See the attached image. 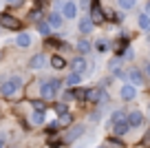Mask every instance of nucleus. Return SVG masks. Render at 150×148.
I'll return each instance as SVG.
<instances>
[{"label": "nucleus", "mask_w": 150, "mask_h": 148, "mask_svg": "<svg viewBox=\"0 0 150 148\" xmlns=\"http://www.w3.org/2000/svg\"><path fill=\"white\" fill-rule=\"evenodd\" d=\"M60 86H62V80H60V78L44 80V82L40 84V97H42L44 102H49L51 97H55V93L60 91Z\"/></svg>", "instance_id": "nucleus-1"}, {"label": "nucleus", "mask_w": 150, "mask_h": 148, "mask_svg": "<svg viewBox=\"0 0 150 148\" xmlns=\"http://www.w3.org/2000/svg\"><path fill=\"white\" fill-rule=\"evenodd\" d=\"M22 88V78L20 75H13V78L5 80V82L0 84V93H2V97H9V100H13L16 93Z\"/></svg>", "instance_id": "nucleus-2"}, {"label": "nucleus", "mask_w": 150, "mask_h": 148, "mask_svg": "<svg viewBox=\"0 0 150 148\" xmlns=\"http://www.w3.org/2000/svg\"><path fill=\"white\" fill-rule=\"evenodd\" d=\"M126 80H128V84H132V86H144V82H146V75H144V71L141 69H137V66H130V69L126 71Z\"/></svg>", "instance_id": "nucleus-3"}, {"label": "nucleus", "mask_w": 150, "mask_h": 148, "mask_svg": "<svg viewBox=\"0 0 150 148\" xmlns=\"http://www.w3.org/2000/svg\"><path fill=\"white\" fill-rule=\"evenodd\" d=\"M82 135H84V124H75V126H71V128L64 133L62 142H64V144H73L75 139H80Z\"/></svg>", "instance_id": "nucleus-4"}, {"label": "nucleus", "mask_w": 150, "mask_h": 148, "mask_svg": "<svg viewBox=\"0 0 150 148\" xmlns=\"http://www.w3.org/2000/svg\"><path fill=\"white\" fill-rule=\"evenodd\" d=\"M0 27L11 29V31H20V29H22V22H20L18 18H13V16H9V14H2L0 16Z\"/></svg>", "instance_id": "nucleus-5"}, {"label": "nucleus", "mask_w": 150, "mask_h": 148, "mask_svg": "<svg viewBox=\"0 0 150 148\" xmlns=\"http://www.w3.org/2000/svg\"><path fill=\"white\" fill-rule=\"evenodd\" d=\"M86 100L97 102V104H106L108 102V93L104 91L102 86H99V88H88V97H86Z\"/></svg>", "instance_id": "nucleus-6"}, {"label": "nucleus", "mask_w": 150, "mask_h": 148, "mask_svg": "<svg viewBox=\"0 0 150 148\" xmlns=\"http://www.w3.org/2000/svg\"><path fill=\"white\" fill-rule=\"evenodd\" d=\"M91 20H93V24H102L104 20H106V16H104L102 7H99V0H93V5H91Z\"/></svg>", "instance_id": "nucleus-7"}, {"label": "nucleus", "mask_w": 150, "mask_h": 148, "mask_svg": "<svg viewBox=\"0 0 150 148\" xmlns=\"http://www.w3.org/2000/svg\"><path fill=\"white\" fill-rule=\"evenodd\" d=\"M126 122L130 124V128H139V126L144 124V113H141V111H130V113H126Z\"/></svg>", "instance_id": "nucleus-8"}, {"label": "nucleus", "mask_w": 150, "mask_h": 148, "mask_svg": "<svg viewBox=\"0 0 150 148\" xmlns=\"http://www.w3.org/2000/svg\"><path fill=\"white\" fill-rule=\"evenodd\" d=\"M119 97H122L124 102H132L137 97V88L132 86V84H124V86L119 88Z\"/></svg>", "instance_id": "nucleus-9"}, {"label": "nucleus", "mask_w": 150, "mask_h": 148, "mask_svg": "<svg viewBox=\"0 0 150 148\" xmlns=\"http://www.w3.org/2000/svg\"><path fill=\"white\" fill-rule=\"evenodd\" d=\"M75 16H77V5H75L73 0H66L64 7H62V18L71 20V18H75Z\"/></svg>", "instance_id": "nucleus-10"}, {"label": "nucleus", "mask_w": 150, "mask_h": 148, "mask_svg": "<svg viewBox=\"0 0 150 148\" xmlns=\"http://www.w3.org/2000/svg\"><path fill=\"white\" fill-rule=\"evenodd\" d=\"M128 130H130V124H128L126 120L112 124V133H115V137H124V135H128Z\"/></svg>", "instance_id": "nucleus-11"}, {"label": "nucleus", "mask_w": 150, "mask_h": 148, "mask_svg": "<svg viewBox=\"0 0 150 148\" xmlns=\"http://www.w3.org/2000/svg\"><path fill=\"white\" fill-rule=\"evenodd\" d=\"M47 64V56H44V53H35V56L31 58V60H29V66H31V69H42V66Z\"/></svg>", "instance_id": "nucleus-12"}, {"label": "nucleus", "mask_w": 150, "mask_h": 148, "mask_svg": "<svg viewBox=\"0 0 150 148\" xmlns=\"http://www.w3.org/2000/svg\"><path fill=\"white\" fill-rule=\"evenodd\" d=\"M62 14H57V11H51V14H49V18H47V22H49V27L51 29H60L62 27Z\"/></svg>", "instance_id": "nucleus-13"}, {"label": "nucleus", "mask_w": 150, "mask_h": 148, "mask_svg": "<svg viewBox=\"0 0 150 148\" xmlns=\"http://www.w3.org/2000/svg\"><path fill=\"white\" fill-rule=\"evenodd\" d=\"M71 66H73V73H80V75H84V71L88 69V64H86L84 58H75V60L71 62Z\"/></svg>", "instance_id": "nucleus-14"}, {"label": "nucleus", "mask_w": 150, "mask_h": 148, "mask_svg": "<svg viewBox=\"0 0 150 148\" xmlns=\"http://www.w3.org/2000/svg\"><path fill=\"white\" fill-rule=\"evenodd\" d=\"M93 29H95L93 20H91L88 16H84V18L80 20V31H82V33H91V31H93Z\"/></svg>", "instance_id": "nucleus-15"}, {"label": "nucleus", "mask_w": 150, "mask_h": 148, "mask_svg": "<svg viewBox=\"0 0 150 148\" xmlns=\"http://www.w3.org/2000/svg\"><path fill=\"white\" fill-rule=\"evenodd\" d=\"M16 44H18L20 49H29V46H31V36H29V33H20V36L16 38Z\"/></svg>", "instance_id": "nucleus-16"}, {"label": "nucleus", "mask_w": 150, "mask_h": 148, "mask_svg": "<svg viewBox=\"0 0 150 148\" xmlns=\"http://www.w3.org/2000/svg\"><path fill=\"white\" fill-rule=\"evenodd\" d=\"M49 62H51V66H53L55 71H62V69L66 66V60H64L62 56H53V58H51Z\"/></svg>", "instance_id": "nucleus-17"}, {"label": "nucleus", "mask_w": 150, "mask_h": 148, "mask_svg": "<svg viewBox=\"0 0 150 148\" xmlns=\"http://www.w3.org/2000/svg\"><path fill=\"white\" fill-rule=\"evenodd\" d=\"M137 22H139V29H141V31H150V16H148V14H141L139 18H137Z\"/></svg>", "instance_id": "nucleus-18"}, {"label": "nucleus", "mask_w": 150, "mask_h": 148, "mask_svg": "<svg viewBox=\"0 0 150 148\" xmlns=\"http://www.w3.org/2000/svg\"><path fill=\"white\" fill-rule=\"evenodd\" d=\"M80 82H82L80 73H69V75H66V86H77Z\"/></svg>", "instance_id": "nucleus-19"}, {"label": "nucleus", "mask_w": 150, "mask_h": 148, "mask_svg": "<svg viewBox=\"0 0 150 148\" xmlns=\"http://www.w3.org/2000/svg\"><path fill=\"white\" fill-rule=\"evenodd\" d=\"M29 120H31V124L40 126V124H44V113H40V111H33L31 115H29Z\"/></svg>", "instance_id": "nucleus-20"}, {"label": "nucleus", "mask_w": 150, "mask_h": 148, "mask_svg": "<svg viewBox=\"0 0 150 148\" xmlns=\"http://www.w3.org/2000/svg\"><path fill=\"white\" fill-rule=\"evenodd\" d=\"M106 148H126V146H124V142L119 137H108L106 139Z\"/></svg>", "instance_id": "nucleus-21"}, {"label": "nucleus", "mask_w": 150, "mask_h": 148, "mask_svg": "<svg viewBox=\"0 0 150 148\" xmlns=\"http://www.w3.org/2000/svg\"><path fill=\"white\" fill-rule=\"evenodd\" d=\"M75 46H77V51H80V53H84V56H86V53L91 51V49H93L88 40H80V42H77V44H75Z\"/></svg>", "instance_id": "nucleus-22"}, {"label": "nucleus", "mask_w": 150, "mask_h": 148, "mask_svg": "<svg viewBox=\"0 0 150 148\" xmlns=\"http://www.w3.org/2000/svg\"><path fill=\"white\" fill-rule=\"evenodd\" d=\"M31 108H33V111L44 113V108H47V102H44V100H33V102H31Z\"/></svg>", "instance_id": "nucleus-23"}, {"label": "nucleus", "mask_w": 150, "mask_h": 148, "mask_svg": "<svg viewBox=\"0 0 150 148\" xmlns=\"http://www.w3.org/2000/svg\"><path fill=\"white\" fill-rule=\"evenodd\" d=\"M53 111H55L57 115H66V113H69V106H66L64 102H57V104H53Z\"/></svg>", "instance_id": "nucleus-24"}, {"label": "nucleus", "mask_w": 150, "mask_h": 148, "mask_svg": "<svg viewBox=\"0 0 150 148\" xmlns=\"http://www.w3.org/2000/svg\"><path fill=\"white\" fill-rule=\"evenodd\" d=\"M117 2H119V9H124V11L132 9V7L137 5V0H117Z\"/></svg>", "instance_id": "nucleus-25"}, {"label": "nucleus", "mask_w": 150, "mask_h": 148, "mask_svg": "<svg viewBox=\"0 0 150 148\" xmlns=\"http://www.w3.org/2000/svg\"><path fill=\"white\" fill-rule=\"evenodd\" d=\"M122 120H126V113H124V111H115V113H112V117H110V126L117 124V122H122Z\"/></svg>", "instance_id": "nucleus-26"}, {"label": "nucleus", "mask_w": 150, "mask_h": 148, "mask_svg": "<svg viewBox=\"0 0 150 148\" xmlns=\"http://www.w3.org/2000/svg\"><path fill=\"white\" fill-rule=\"evenodd\" d=\"M95 49H97L99 53H104V51H108V40H104V38H99L97 42H95Z\"/></svg>", "instance_id": "nucleus-27"}, {"label": "nucleus", "mask_w": 150, "mask_h": 148, "mask_svg": "<svg viewBox=\"0 0 150 148\" xmlns=\"http://www.w3.org/2000/svg\"><path fill=\"white\" fill-rule=\"evenodd\" d=\"M38 31L42 33V36H51V31H53V29L49 27V22H40V24H38Z\"/></svg>", "instance_id": "nucleus-28"}, {"label": "nucleus", "mask_w": 150, "mask_h": 148, "mask_svg": "<svg viewBox=\"0 0 150 148\" xmlns=\"http://www.w3.org/2000/svg\"><path fill=\"white\" fill-rule=\"evenodd\" d=\"M71 122H73V117H71L69 113H66V115H60V120H57V124H60V126H69Z\"/></svg>", "instance_id": "nucleus-29"}, {"label": "nucleus", "mask_w": 150, "mask_h": 148, "mask_svg": "<svg viewBox=\"0 0 150 148\" xmlns=\"http://www.w3.org/2000/svg\"><path fill=\"white\" fill-rule=\"evenodd\" d=\"M141 146H150V128H148V133L144 135V139H141Z\"/></svg>", "instance_id": "nucleus-30"}, {"label": "nucleus", "mask_w": 150, "mask_h": 148, "mask_svg": "<svg viewBox=\"0 0 150 148\" xmlns=\"http://www.w3.org/2000/svg\"><path fill=\"white\" fill-rule=\"evenodd\" d=\"M62 144H64L62 139H51V144H49V146H51V148H60Z\"/></svg>", "instance_id": "nucleus-31"}, {"label": "nucleus", "mask_w": 150, "mask_h": 148, "mask_svg": "<svg viewBox=\"0 0 150 148\" xmlns=\"http://www.w3.org/2000/svg\"><path fill=\"white\" fill-rule=\"evenodd\" d=\"M40 16H42V14H40V11H33V14L29 16V18H31V20H40Z\"/></svg>", "instance_id": "nucleus-32"}, {"label": "nucleus", "mask_w": 150, "mask_h": 148, "mask_svg": "<svg viewBox=\"0 0 150 148\" xmlns=\"http://www.w3.org/2000/svg\"><path fill=\"white\" fill-rule=\"evenodd\" d=\"M146 75H148V78H150V62H148V64H146Z\"/></svg>", "instance_id": "nucleus-33"}, {"label": "nucleus", "mask_w": 150, "mask_h": 148, "mask_svg": "<svg viewBox=\"0 0 150 148\" xmlns=\"http://www.w3.org/2000/svg\"><path fill=\"white\" fill-rule=\"evenodd\" d=\"M0 148H5V137H0Z\"/></svg>", "instance_id": "nucleus-34"}, {"label": "nucleus", "mask_w": 150, "mask_h": 148, "mask_svg": "<svg viewBox=\"0 0 150 148\" xmlns=\"http://www.w3.org/2000/svg\"><path fill=\"white\" fill-rule=\"evenodd\" d=\"M146 14H150V2H148V5H146Z\"/></svg>", "instance_id": "nucleus-35"}, {"label": "nucleus", "mask_w": 150, "mask_h": 148, "mask_svg": "<svg viewBox=\"0 0 150 148\" xmlns=\"http://www.w3.org/2000/svg\"><path fill=\"white\" fill-rule=\"evenodd\" d=\"M7 2H11V5H13V2H20V0H7Z\"/></svg>", "instance_id": "nucleus-36"}, {"label": "nucleus", "mask_w": 150, "mask_h": 148, "mask_svg": "<svg viewBox=\"0 0 150 148\" xmlns=\"http://www.w3.org/2000/svg\"><path fill=\"white\" fill-rule=\"evenodd\" d=\"M2 58H5V53H2V51H0V62H2Z\"/></svg>", "instance_id": "nucleus-37"}, {"label": "nucleus", "mask_w": 150, "mask_h": 148, "mask_svg": "<svg viewBox=\"0 0 150 148\" xmlns=\"http://www.w3.org/2000/svg\"><path fill=\"white\" fill-rule=\"evenodd\" d=\"M137 148H146V146H141V144H139V146H137Z\"/></svg>", "instance_id": "nucleus-38"}, {"label": "nucleus", "mask_w": 150, "mask_h": 148, "mask_svg": "<svg viewBox=\"0 0 150 148\" xmlns=\"http://www.w3.org/2000/svg\"><path fill=\"white\" fill-rule=\"evenodd\" d=\"M75 148H84V146H75Z\"/></svg>", "instance_id": "nucleus-39"}, {"label": "nucleus", "mask_w": 150, "mask_h": 148, "mask_svg": "<svg viewBox=\"0 0 150 148\" xmlns=\"http://www.w3.org/2000/svg\"><path fill=\"white\" fill-rule=\"evenodd\" d=\"M97 148H106V146H97Z\"/></svg>", "instance_id": "nucleus-40"}]
</instances>
